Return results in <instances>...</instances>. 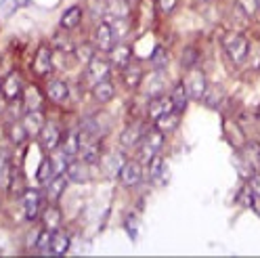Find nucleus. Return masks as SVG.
<instances>
[{
    "instance_id": "nucleus-1",
    "label": "nucleus",
    "mask_w": 260,
    "mask_h": 258,
    "mask_svg": "<svg viewBox=\"0 0 260 258\" xmlns=\"http://www.w3.org/2000/svg\"><path fill=\"white\" fill-rule=\"evenodd\" d=\"M250 44H252V38L241 29H231L220 38L222 53L231 61L233 68H246L248 55H250Z\"/></svg>"
},
{
    "instance_id": "nucleus-2",
    "label": "nucleus",
    "mask_w": 260,
    "mask_h": 258,
    "mask_svg": "<svg viewBox=\"0 0 260 258\" xmlns=\"http://www.w3.org/2000/svg\"><path fill=\"white\" fill-rule=\"evenodd\" d=\"M164 147H166V133H161L159 128L151 126V128H147V133H145L143 141L139 143V147L135 149L137 151V159L145 166L153 155L164 151Z\"/></svg>"
},
{
    "instance_id": "nucleus-3",
    "label": "nucleus",
    "mask_w": 260,
    "mask_h": 258,
    "mask_svg": "<svg viewBox=\"0 0 260 258\" xmlns=\"http://www.w3.org/2000/svg\"><path fill=\"white\" fill-rule=\"evenodd\" d=\"M90 40H92L94 48H96V51H99L101 55H107L111 48L120 42V38H118V34H116V29H113V25H111L109 21H105V19L96 21Z\"/></svg>"
},
{
    "instance_id": "nucleus-4",
    "label": "nucleus",
    "mask_w": 260,
    "mask_h": 258,
    "mask_svg": "<svg viewBox=\"0 0 260 258\" xmlns=\"http://www.w3.org/2000/svg\"><path fill=\"white\" fill-rule=\"evenodd\" d=\"M44 191L40 189H34V187H25L23 193H21V212L25 216L27 222H34L40 214H42V208H44Z\"/></svg>"
},
{
    "instance_id": "nucleus-5",
    "label": "nucleus",
    "mask_w": 260,
    "mask_h": 258,
    "mask_svg": "<svg viewBox=\"0 0 260 258\" xmlns=\"http://www.w3.org/2000/svg\"><path fill=\"white\" fill-rule=\"evenodd\" d=\"M55 70V51L48 44L38 46V51L31 59V76L36 80H48Z\"/></svg>"
},
{
    "instance_id": "nucleus-6",
    "label": "nucleus",
    "mask_w": 260,
    "mask_h": 258,
    "mask_svg": "<svg viewBox=\"0 0 260 258\" xmlns=\"http://www.w3.org/2000/svg\"><path fill=\"white\" fill-rule=\"evenodd\" d=\"M113 68L111 66V61L107 59V55L105 57H101V55H94L88 63H86V80L90 82V86L92 84H96V82H103V80H109L111 78V74H113Z\"/></svg>"
},
{
    "instance_id": "nucleus-7",
    "label": "nucleus",
    "mask_w": 260,
    "mask_h": 258,
    "mask_svg": "<svg viewBox=\"0 0 260 258\" xmlns=\"http://www.w3.org/2000/svg\"><path fill=\"white\" fill-rule=\"evenodd\" d=\"M143 172H145V166L139 162V159L137 157H133V159L128 157L124 162V166H122V170H120V174H118V181L122 183L124 189H135L145 179Z\"/></svg>"
},
{
    "instance_id": "nucleus-8",
    "label": "nucleus",
    "mask_w": 260,
    "mask_h": 258,
    "mask_svg": "<svg viewBox=\"0 0 260 258\" xmlns=\"http://www.w3.org/2000/svg\"><path fill=\"white\" fill-rule=\"evenodd\" d=\"M145 172H147V181L153 183L155 187L166 185L168 183V159L164 157V153L153 155L147 164H145Z\"/></svg>"
},
{
    "instance_id": "nucleus-9",
    "label": "nucleus",
    "mask_w": 260,
    "mask_h": 258,
    "mask_svg": "<svg viewBox=\"0 0 260 258\" xmlns=\"http://www.w3.org/2000/svg\"><path fill=\"white\" fill-rule=\"evenodd\" d=\"M183 82H185V86H187V92H189V96H191V101H200V103H202L204 94H206V90H208V78H206V74H204L200 68H193V70H189V74L183 78Z\"/></svg>"
},
{
    "instance_id": "nucleus-10",
    "label": "nucleus",
    "mask_w": 260,
    "mask_h": 258,
    "mask_svg": "<svg viewBox=\"0 0 260 258\" xmlns=\"http://www.w3.org/2000/svg\"><path fill=\"white\" fill-rule=\"evenodd\" d=\"M63 135H65V133L61 131V126H59L57 120H46L42 133H40V137H38V143H40L42 151H46V153L55 151L59 145H61V141H63Z\"/></svg>"
},
{
    "instance_id": "nucleus-11",
    "label": "nucleus",
    "mask_w": 260,
    "mask_h": 258,
    "mask_svg": "<svg viewBox=\"0 0 260 258\" xmlns=\"http://www.w3.org/2000/svg\"><path fill=\"white\" fill-rule=\"evenodd\" d=\"M44 94H46L48 103L61 107L70 99V84L65 82V80H61V78H48L46 84H44Z\"/></svg>"
},
{
    "instance_id": "nucleus-12",
    "label": "nucleus",
    "mask_w": 260,
    "mask_h": 258,
    "mask_svg": "<svg viewBox=\"0 0 260 258\" xmlns=\"http://www.w3.org/2000/svg\"><path fill=\"white\" fill-rule=\"evenodd\" d=\"M166 88H168V80H166V74L164 70H153L145 76L143 84H141V92L147 94V99L151 96H159V94H166Z\"/></svg>"
},
{
    "instance_id": "nucleus-13",
    "label": "nucleus",
    "mask_w": 260,
    "mask_h": 258,
    "mask_svg": "<svg viewBox=\"0 0 260 258\" xmlns=\"http://www.w3.org/2000/svg\"><path fill=\"white\" fill-rule=\"evenodd\" d=\"M145 133H147V126H145V120L135 122V124H128L122 135H120V147L124 151H133L139 147V143L143 141Z\"/></svg>"
},
{
    "instance_id": "nucleus-14",
    "label": "nucleus",
    "mask_w": 260,
    "mask_h": 258,
    "mask_svg": "<svg viewBox=\"0 0 260 258\" xmlns=\"http://www.w3.org/2000/svg\"><path fill=\"white\" fill-rule=\"evenodd\" d=\"M170 111H174L172 107V101H170V94H159V96H151L149 103H147V111H145V118H147V122H155L159 120L161 116L170 114Z\"/></svg>"
},
{
    "instance_id": "nucleus-15",
    "label": "nucleus",
    "mask_w": 260,
    "mask_h": 258,
    "mask_svg": "<svg viewBox=\"0 0 260 258\" xmlns=\"http://www.w3.org/2000/svg\"><path fill=\"white\" fill-rule=\"evenodd\" d=\"M21 124H23V128H25V133H27L29 139H38L40 133H42V128H44V124H46V114H44V109L23 111Z\"/></svg>"
},
{
    "instance_id": "nucleus-16",
    "label": "nucleus",
    "mask_w": 260,
    "mask_h": 258,
    "mask_svg": "<svg viewBox=\"0 0 260 258\" xmlns=\"http://www.w3.org/2000/svg\"><path fill=\"white\" fill-rule=\"evenodd\" d=\"M128 159V155H124L122 151H113V153H103L99 159V168L105 176L109 179H118V174L124 166V162Z\"/></svg>"
},
{
    "instance_id": "nucleus-17",
    "label": "nucleus",
    "mask_w": 260,
    "mask_h": 258,
    "mask_svg": "<svg viewBox=\"0 0 260 258\" xmlns=\"http://www.w3.org/2000/svg\"><path fill=\"white\" fill-rule=\"evenodd\" d=\"M23 88H25L23 78H21L17 72H11V74L3 80L0 92L5 94V99H7V101H19V99H21V94H23Z\"/></svg>"
},
{
    "instance_id": "nucleus-18",
    "label": "nucleus",
    "mask_w": 260,
    "mask_h": 258,
    "mask_svg": "<svg viewBox=\"0 0 260 258\" xmlns=\"http://www.w3.org/2000/svg\"><path fill=\"white\" fill-rule=\"evenodd\" d=\"M135 51H133V46H128L126 42H118L116 46L111 48V51L107 53V59L111 61V66L116 68V70H124L126 66H130V63L135 61Z\"/></svg>"
},
{
    "instance_id": "nucleus-19",
    "label": "nucleus",
    "mask_w": 260,
    "mask_h": 258,
    "mask_svg": "<svg viewBox=\"0 0 260 258\" xmlns=\"http://www.w3.org/2000/svg\"><path fill=\"white\" fill-rule=\"evenodd\" d=\"M120 74H122V82H124L126 90H139L145 80V70L141 66V61H133Z\"/></svg>"
},
{
    "instance_id": "nucleus-20",
    "label": "nucleus",
    "mask_w": 260,
    "mask_h": 258,
    "mask_svg": "<svg viewBox=\"0 0 260 258\" xmlns=\"http://www.w3.org/2000/svg\"><path fill=\"white\" fill-rule=\"evenodd\" d=\"M21 99H23L25 111H34V109H44L46 94H44V88H40L38 84H25Z\"/></svg>"
},
{
    "instance_id": "nucleus-21",
    "label": "nucleus",
    "mask_w": 260,
    "mask_h": 258,
    "mask_svg": "<svg viewBox=\"0 0 260 258\" xmlns=\"http://www.w3.org/2000/svg\"><path fill=\"white\" fill-rule=\"evenodd\" d=\"M82 19H84V9L82 5H72L70 9H65L61 19H59V27L63 31H74L82 25Z\"/></svg>"
},
{
    "instance_id": "nucleus-22",
    "label": "nucleus",
    "mask_w": 260,
    "mask_h": 258,
    "mask_svg": "<svg viewBox=\"0 0 260 258\" xmlns=\"http://www.w3.org/2000/svg\"><path fill=\"white\" fill-rule=\"evenodd\" d=\"M130 0H105V21H113V19H130Z\"/></svg>"
},
{
    "instance_id": "nucleus-23",
    "label": "nucleus",
    "mask_w": 260,
    "mask_h": 258,
    "mask_svg": "<svg viewBox=\"0 0 260 258\" xmlns=\"http://www.w3.org/2000/svg\"><path fill=\"white\" fill-rule=\"evenodd\" d=\"M168 94H170V101H172V107H174L176 114H185L189 103H191V96L187 92V86H185L183 80H178V82L170 88Z\"/></svg>"
},
{
    "instance_id": "nucleus-24",
    "label": "nucleus",
    "mask_w": 260,
    "mask_h": 258,
    "mask_svg": "<svg viewBox=\"0 0 260 258\" xmlns=\"http://www.w3.org/2000/svg\"><path fill=\"white\" fill-rule=\"evenodd\" d=\"M88 166L86 162H82L80 157L72 159V164L68 166V170H65V176H68L70 183H76V185H84L90 181V172H88Z\"/></svg>"
},
{
    "instance_id": "nucleus-25",
    "label": "nucleus",
    "mask_w": 260,
    "mask_h": 258,
    "mask_svg": "<svg viewBox=\"0 0 260 258\" xmlns=\"http://www.w3.org/2000/svg\"><path fill=\"white\" fill-rule=\"evenodd\" d=\"M42 227L44 229H51V231H57L61 229V224H63V212H61V208L53 202H48L44 208H42Z\"/></svg>"
},
{
    "instance_id": "nucleus-26",
    "label": "nucleus",
    "mask_w": 260,
    "mask_h": 258,
    "mask_svg": "<svg viewBox=\"0 0 260 258\" xmlns=\"http://www.w3.org/2000/svg\"><path fill=\"white\" fill-rule=\"evenodd\" d=\"M90 92H92V99L99 103V105H107L113 101V96H116V84H113V80H103V82H96L90 86Z\"/></svg>"
},
{
    "instance_id": "nucleus-27",
    "label": "nucleus",
    "mask_w": 260,
    "mask_h": 258,
    "mask_svg": "<svg viewBox=\"0 0 260 258\" xmlns=\"http://www.w3.org/2000/svg\"><path fill=\"white\" fill-rule=\"evenodd\" d=\"M68 183H70V181H68V176H65V174H57L55 179L44 187V198H46V202L57 204V202L63 198L65 189H68Z\"/></svg>"
},
{
    "instance_id": "nucleus-28",
    "label": "nucleus",
    "mask_w": 260,
    "mask_h": 258,
    "mask_svg": "<svg viewBox=\"0 0 260 258\" xmlns=\"http://www.w3.org/2000/svg\"><path fill=\"white\" fill-rule=\"evenodd\" d=\"M72 248V235L63 229L53 231V239H51V256H65Z\"/></svg>"
},
{
    "instance_id": "nucleus-29",
    "label": "nucleus",
    "mask_w": 260,
    "mask_h": 258,
    "mask_svg": "<svg viewBox=\"0 0 260 258\" xmlns=\"http://www.w3.org/2000/svg\"><path fill=\"white\" fill-rule=\"evenodd\" d=\"M13 162H11V153L0 149V189H11L13 185Z\"/></svg>"
},
{
    "instance_id": "nucleus-30",
    "label": "nucleus",
    "mask_w": 260,
    "mask_h": 258,
    "mask_svg": "<svg viewBox=\"0 0 260 258\" xmlns=\"http://www.w3.org/2000/svg\"><path fill=\"white\" fill-rule=\"evenodd\" d=\"M61 147L70 157H74V159L78 157V153H80V133H78V128H72V131H68L63 135Z\"/></svg>"
},
{
    "instance_id": "nucleus-31",
    "label": "nucleus",
    "mask_w": 260,
    "mask_h": 258,
    "mask_svg": "<svg viewBox=\"0 0 260 258\" xmlns=\"http://www.w3.org/2000/svg\"><path fill=\"white\" fill-rule=\"evenodd\" d=\"M55 168H53V162H51V157H42L40 159V164H38V170H36V181H38V185H42V187H46L48 183H51L53 179H55Z\"/></svg>"
},
{
    "instance_id": "nucleus-32",
    "label": "nucleus",
    "mask_w": 260,
    "mask_h": 258,
    "mask_svg": "<svg viewBox=\"0 0 260 258\" xmlns=\"http://www.w3.org/2000/svg\"><path fill=\"white\" fill-rule=\"evenodd\" d=\"M48 157H51V162H53V168H55V174H65V170H68V166L72 164V159L68 153L63 151V147L59 145V147L55 151L48 153Z\"/></svg>"
},
{
    "instance_id": "nucleus-33",
    "label": "nucleus",
    "mask_w": 260,
    "mask_h": 258,
    "mask_svg": "<svg viewBox=\"0 0 260 258\" xmlns=\"http://www.w3.org/2000/svg\"><path fill=\"white\" fill-rule=\"evenodd\" d=\"M178 124H181V114H176V111H170V114H166V116H161L159 120H155L151 126L159 128L161 133L170 135V133H174L176 128H178Z\"/></svg>"
},
{
    "instance_id": "nucleus-34",
    "label": "nucleus",
    "mask_w": 260,
    "mask_h": 258,
    "mask_svg": "<svg viewBox=\"0 0 260 258\" xmlns=\"http://www.w3.org/2000/svg\"><path fill=\"white\" fill-rule=\"evenodd\" d=\"M222 101H224V90L220 88V86H210L208 84V90H206V94H204V99H202V103L206 105V107H210V109H218L220 105H222Z\"/></svg>"
},
{
    "instance_id": "nucleus-35",
    "label": "nucleus",
    "mask_w": 260,
    "mask_h": 258,
    "mask_svg": "<svg viewBox=\"0 0 260 258\" xmlns=\"http://www.w3.org/2000/svg\"><path fill=\"white\" fill-rule=\"evenodd\" d=\"M99 53L94 48V44H92V40L90 42H80V44H76V48H74V57H76V61L78 63H82V66L86 68V63Z\"/></svg>"
},
{
    "instance_id": "nucleus-36",
    "label": "nucleus",
    "mask_w": 260,
    "mask_h": 258,
    "mask_svg": "<svg viewBox=\"0 0 260 258\" xmlns=\"http://www.w3.org/2000/svg\"><path fill=\"white\" fill-rule=\"evenodd\" d=\"M200 59H202V55H200V48H198V46H193V44H189V46H185V48H183V55H181V66H183V68L189 72V70H193V68H198Z\"/></svg>"
},
{
    "instance_id": "nucleus-37",
    "label": "nucleus",
    "mask_w": 260,
    "mask_h": 258,
    "mask_svg": "<svg viewBox=\"0 0 260 258\" xmlns=\"http://www.w3.org/2000/svg\"><path fill=\"white\" fill-rule=\"evenodd\" d=\"M168 63H170L168 51H166L164 46H155L153 53L149 55V66H151V70H166Z\"/></svg>"
},
{
    "instance_id": "nucleus-38",
    "label": "nucleus",
    "mask_w": 260,
    "mask_h": 258,
    "mask_svg": "<svg viewBox=\"0 0 260 258\" xmlns=\"http://www.w3.org/2000/svg\"><path fill=\"white\" fill-rule=\"evenodd\" d=\"M254 200H256L254 191L250 189V185H248V183H243V185L239 187V191H237V196H235V204H237V206H241V208H250V210H252Z\"/></svg>"
},
{
    "instance_id": "nucleus-39",
    "label": "nucleus",
    "mask_w": 260,
    "mask_h": 258,
    "mask_svg": "<svg viewBox=\"0 0 260 258\" xmlns=\"http://www.w3.org/2000/svg\"><path fill=\"white\" fill-rule=\"evenodd\" d=\"M246 68H248L250 72H260V38H252L250 55H248Z\"/></svg>"
},
{
    "instance_id": "nucleus-40",
    "label": "nucleus",
    "mask_w": 260,
    "mask_h": 258,
    "mask_svg": "<svg viewBox=\"0 0 260 258\" xmlns=\"http://www.w3.org/2000/svg\"><path fill=\"white\" fill-rule=\"evenodd\" d=\"M51 239H53V231L42 227V231L38 233L36 244H34V246H36V250H38L40 254H44V256H51Z\"/></svg>"
},
{
    "instance_id": "nucleus-41",
    "label": "nucleus",
    "mask_w": 260,
    "mask_h": 258,
    "mask_svg": "<svg viewBox=\"0 0 260 258\" xmlns=\"http://www.w3.org/2000/svg\"><path fill=\"white\" fill-rule=\"evenodd\" d=\"M153 5H155L157 15H161V17H168V15H172L178 9L181 0H153Z\"/></svg>"
},
{
    "instance_id": "nucleus-42",
    "label": "nucleus",
    "mask_w": 260,
    "mask_h": 258,
    "mask_svg": "<svg viewBox=\"0 0 260 258\" xmlns=\"http://www.w3.org/2000/svg\"><path fill=\"white\" fill-rule=\"evenodd\" d=\"M9 139L13 141V145H21L23 141H29V137H27V133H25V128H23V124H21V120L11 124Z\"/></svg>"
},
{
    "instance_id": "nucleus-43",
    "label": "nucleus",
    "mask_w": 260,
    "mask_h": 258,
    "mask_svg": "<svg viewBox=\"0 0 260 258\" xmlns=\"http://www.w3.org/2000/svg\"><path fill=\"white\" fill-rule=\"evenodd\" d=\"M235 7H237L243 15H246V17H250V19H254L256 15H260L256 0H235Z\"/></svg>"
},
{
    "instance_id": "nucleus-44",
    "label": "nucleus",
    "mask_w": 260,
    "mask_h": 258,
    "mask_svg": "<svg viewBox=\"0 0 260 258\" xmlns=\"http://www.w3.org/2000/svg\"><path fill=\"white\" fill-rule=\"evenodd\" d=\"M55 48L61 51V55H74V48H76V42L70 38V36H55Z\"/></svg>"
},
{
    "instance_id": "nucleus-45",
    "label": "nucleus",
    "mask_w": 260,
    "mask_h": 258,
    "mask_svg": "<svg viewBox=\"0 0 260 258\" xmlns=\"http://www.w3.org/2000/svg\"><path fill=\"white\" fill-rule=\"evenodd\" d=\"M124 229H126L130 239L137 241L139 239V216L137 214H128L126 220H124Z\"/></svg>"
},
{
    "instance_id": "nucleus-46",
    "label": "nucleus",
    "mask_w": 260,
    "mask_h": 258,
    "mask_svg": "<svg viewBox=\"0 0 260 258\" xmlns=\"http://www.w3.org/2000/svg\"><path fill=\"white\" fill-rule=\"evenodd\" d=\"M246 183H248V185H250V189L254 191V196H256V198H260V170H256Z\"/></svg>"
},
{
    "instance_id": "nucleus-47",
    "label": "nucleus",
    "mask_w": 260,
    "mask_h": 258,
    "mask_svg": "<svg viewBox=\"0 0 260 258\" xmlns=\"http://www.w3.org/2000/svg\"><path fill=\"white\" fill-rule=\"evenodd\" d=\"M252 210H254V212L260 216V198H256V200H254V204H252Z\"/></svg>"
},
{
    "instance_id": "nucleus-48",
    "label": "nucleus",
    "mask_w": 260,
    "mask_h": 258,
    "mask_svg": "<svg viewBox=\"0 0 260 258\" xmlns=\"http://www.w3.org/2000/svg\"><path fill=\"white\" fill-rule=\"evenodd\" d=\"M15 5H17V7H29L31 0H15Z\"/></svg>"
},
{
    "instance_id": "nucleus-49",
    "label": "nucleus",
    "mask_w": 260,
    "mask_h": 258,
    "mask_svg": "<svg viewBox=\"0 0 260 258\" xmlns=\"http://www.w3.org/2000/svg\"><path fill=\"white\" fill-rule=\"evenodd\" d=\"M254 118H256V122L260 124V103L256 105V109H254Z\"/></svg>"
},
{
    "instance_id": "nucleus-50",
    "label": "nucleus",
    "mask_w": 260,
    "mask_h": 258,
    "mask_svg": "<svg viewBox=\"0 0 260 258\" xmlns=\"http://www.w3.org/2000/svg\"><path fill=\"white\" fill-rule=\"evenodd\" d=\"M256 3H258V11H260V0H256Z\"/></svg>"
},
{
    "instance_id": "nucleus-51",
    "label": "nucleus",
    "mask_w": 260,
    "mask_h": 258,
    "mask_svg": "<svg viewBox=\"0 0 260 258\" xmlns=\"http://www.w3.org/2000/svg\"><path fill=\"white\" fill-rule=\"evenodd\" d=\"M0 86H3V82H0Z\"/></svg>"
},
{
    "instance_id": "nucleus-52",
    "label": "nucleus",
    "mask_w": 260,
    "mask_h": 258,
    "mask_svg": "<svg viewBox=\"0 0 260 258\" xmlns=\"http://www.w3.org/2000/svg\"><path fill=\"white\" fill-rule=\"evenodd\" d=\"M258 141H260V139H258Z\"/></svg>"
}]
</instances>
